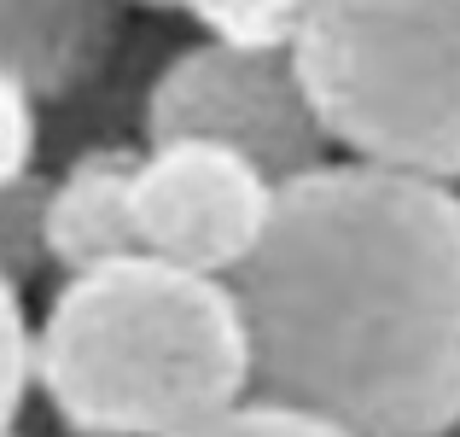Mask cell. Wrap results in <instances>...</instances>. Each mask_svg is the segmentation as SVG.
Returning a JSON list of instances; mask_svg holds the SVG:
<instances>
[{
  "mask_svg": "<svg viewBox=\"0 0 460 437\" xmlns=\"http://www.w3.org/2000/svg\"><path fill=\"white\" fill-rule=\"evenodd\" d=\"M65 437H111V432H76V426H65Z\"/></svg>",
  "mask_w": 460,
  "mask_h": 437,
  "instance_id": "cell-14",
  "label": "cell"
},
{
  "mask_svg": "<svg viewBox=\"0 0 460 437\" xmlns=\"http://www.w3.org/2000/svg\"><path fill=\"white\" fill-rule=\"evenodd\" d=\"M280 210V181L222 140H152L140 146L135 216L140 251L199 274L239 281L262 251Z\"/></svg>",
  "mask_w": 460,
  "mask_h": 437,
  "instance_id": "cell-5",
  "label": "cell"
},
{
  "mask_svg": "<svg viewBox=\"0 0 460 437\" xmlns=\"http://www.w3.org/2000/svg\"><path fill=\"white\" fill-rule=\"evenodd\" d=\"M12 437H23V432H12Z\"/></svg>",
  "mask_w": 460,
  "mask_h": 437,
  "instance_id": "cell-15",
  "label": "cell"
},
{
  "mask_svg": "<svg viewBox=\"0 0 460 437\" xmlns=\"http://www.w3.org/2000/svg\"><path fill=\"white\" fill-rule=\"evenodd\" d=\"M314 0H187V18L204 23V35L239 47H297Z\"/></svg>",
  "mask_w": 460,
  "mask_h": 437,
  "instance_id": "cell-9",
  "label": "cell"
},
{
  "mask_svg": "<svg viewBox=\"0 0 460 437\" xmlns=\"http://www.w3.org/2000/svg\"><path fill=\"white\" fill-rule=\"evenodd\" d=\"M30 391H35V321L23 309V286L0 274V437L18 432Z\"/></svg>",
  "mask_w": 460,
  "mask_h": 437,
  "instance_id": "cell-10",
  "label": "cell"
},
{
  "mask_svg": "<svg viewBox=\"0 0 460 437\" xmlns=\"http://www.w3.org/2000/svg\"><path fill=\"white\" fill-rule=\"evenodd\" d=\"M35 391L58 426L181 437L257 397L245 298L152 251L65 274L35 321Z\"/></svg>",
  "mask_w": 460,
  "mask_h": 437,
  "instance_id": "cell-2",
  "label": "cell"
},
{
  "mask_svg": "<svg viewBox=\"0 0 460 437\" xmlns=\"http://www.w3.org/2000/svg\"><path fill=\"white\" fill-rule=\"evenodd\" d=\"M140 129L152 140H222L274 181H297L338 152L292 47H239L204 35L152 76Z\"/></svg>",
  "mask_w": 460,
  "mask_h": 437,
  "instance_id": "cell-4",
  "label": "cell"
},
{
  "mask_svg": "<svg viewBox=\"0 0 460 437\" xmlns=\"http://www.w3.org/2000/svg\"><path fill=\"white\" fill-rule=\"evenodd\" d=\"M47 210H53V181L41 169L0 187V274H12L18 286H30L41 269H53Z\"/></svg>",
  "mask_w": 460,
  "mask_h": 437,
  "instance_id": "cell-8",
  "label": "cell"
},
{
  "mask_svg": "<svg viewBox=\"0 0 460 437\" xmlns=\"http://www.w3.org/2000/svg\"><path fill=\"white\" fill-rule=\"evenodd\" d=\"M181 437H356L344 426H332V420L309 415V408H292L280 403V397H245L239 408H227V415L204 420V426L181 432Z\"/></svg>",
  "mask_w": 460,
  "mask_h": 437,
  "instance_id": "cell-11",
  "label": "cell"
},
{
  "mask_svg": "<svg viewBox=\"0 0 460 437\" xmlns=\"http://www.w3.org/2000/svg\"><path fill=\"white\" fill-rule=\"evenodd\" d=\"M292 53L344 157L460 187V0H314Z\"/></svg>",
  "mask_w": 460,
  "mask_h": 437,
  "instance_id": "cell-3",
  "label": "cell"
},
{
  "mask_svg": "<svg viewBox=\"0 0 460 437\" xmlns=\"http://www.w3.org/2000/svg\"><path fill=\"white\" fill-rule=\"evenodd\" d=\"M135 175H140L135 146H88L53 175L47 239H53L58 274H88L105 263L140 257Z\"/></svg>",
  "mask_w": 460,
  "mask_h": 437,
  "instance_id": "cell-6",
  "label": "cell"
},
{
  "mask_svg": "<svg viewBox=\"0 0 460 437\" xmlns=\"http://www.w3.org/2000/svg\"><path fill=\"white\" fill-rule=\"evenodd\" d=\"M35 152H41V94L0 65V187L35 175Z\"/></svg>",
  "mask_w": 460,
  "mask_h": 437,
  "instance_id": "cell-12",
  "label": "cell"
},
{
  "mask_svg": "<svg viewBox=\"0 0 460 437\" xmlns=\"http://www.w3.org/2000/svg\"><path fill=\"white\" fill-rule=\"evenodd\" d=\"M257 391L356 437L460 432V187L326 157L239 269Z\"/></svg>",
  "mask_w": 460,
  "mask_h": 437,
  "instance_id": "cell-1",
  "label": "cell"
},
{
  "mask_svg": "<svg viewBox=\"0 0 460 437\" xmlns=\"http://www.w3.org/2000/svg\"><path fill=\"white\" fill-rule=\"evenodd\" d=\"M123 35V0H0V65L41 100H70L105 70Z\"/></svg>",
  "mask_w": 460,
  "mask_h": 437,
  "instance_id": "cell-7",
  "label": "cell"
},
{
  "mask_svg": "<svg viewBox=\"0 0 460 437\" xmlns=\"http://www.w3.org/2000/svg\"><path fill=\"white\" fill-rule=\"evenodd\" d=\"M123 6H152V12H187V0H123Z\"/></svg>",
  "mask_w": 460,
  "mask_h": 437,
  "instance_id": "cell-13",
  "label": "cell"
}]
</instances>
